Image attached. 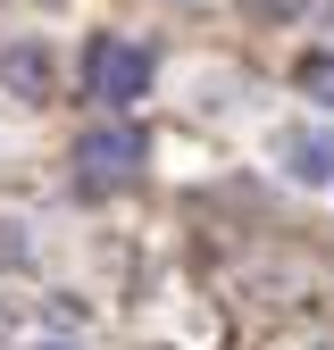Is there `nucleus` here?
Instances as JSON below:
<instances>
[{
	"label": "nucleus",
	"instance_id": "nucleus-3",
	"mask_svg": "<svg viewBox=\"0 0 334 350\" xmlns=\"http://www.w3.org/2000/svg\"><path fill=\"white\" fill-rule=\"evenodd\" d=\"M0 83H17L25 100H51V51H25V42H0Z\"/></svg>",
	"mask_w": 334,
	"mask_h": 350
},
{
	"label": "nucleus",
	"instance_id": "nucleus-1",
	"mask_svg": "<svg viewBox=\"0 0 334 350\" xmlns=\"http://www.w3.org/2000/svg\"><path fill=\"white\" fill-rule=\"evenodd\" d=\"M84 83H92V100H109V109L142 100V92H151V51L125 42V33H101L92 51H84Z\"/></svg>",
	"mask_w": 334,
	"mask_h": 350
},
{
	"label": "nucleus",
	"instance_id": "nucleus-4",
	"mask_svg": "<svg viewBox=\"0 0 334 350\" xmlns=\"http://www.w3.org/2000/svg\"><path fill=\"white\" fill-rule=\"evenodd\" d=\"M284 167L301 184H334V134H292L284 142Z\"/></svg>",
	"mask_w": 334,
	"mask_h": 350
},
{
	"label": "nucleus",
	"instance_id": "nucleus-2",
	"mask_svg": "<svg viewBox=\"0 0 334 350\" xmlns=\"http://www.w3.org/2000/svg\"><path fill=\"white\" fill-rule=\"evenodd\" d=\"M142 175V134L134 125H92V134L75 142V184L84 192H117Z\"/></svg>",
	"mask_w": 334,
	"mask_h": 350
},
{
	"label": "nucleus",
	"instance_id": "nucleus-5",
	"mask_svg": "<svg viewBox=\"0 0 334 350\" xmlns=\"http://www.w3.org/2000/svg\"><path fill=\"white\" fill-rule=\"evenodd\" d=\"M301 92L309 100H334V51H309L301 59Z\"/></svg>",
	"mask_w": 334,
	"mask_h": 350
}]
</instances>
